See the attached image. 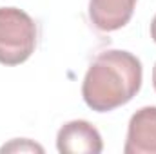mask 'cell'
Listing matches in <instances>:
<instances>
[{
	"label": "cell",
	"instance_id": "3",
	"mask_svg": "<svg viewBox=\"0 0 156 154\" xmlns=\"http://www.w3.org/2000/svg\"><path fill=\"white\" fill-rule=\"evenodd\" d=\"M56 149L62 154H100L104 142L94 125L85 120H73L58 131Z\"/></svg>",
	"mask_w": 156,
	"mask_h": 154
},
{
	"label": "cell",
	"instance_id": "6",
	"mask_svg": "<svg viewBox=\"0 0 156 154\" xmlns=\"http://www.w3.org/2000/svg\"><path fill=\"white\" fill-rule=\"evenodd\" d=\"M0 152H44V147L31 140H13L5 143Z\"/></svg>",
	"mask_w": 156,
	"mask_h": 154
},
{
	"label": "cell",
	"instance_id": "2",
	"mask_svg": "<svg viewBox=\"0 0 156 154\" xmlns=\"http://www.w3.org/2000/svg\"><path fill=\"white\" fill-rule=\"evenodd\" d=\"M37 47V26L18 7H0V64H24Z\"/></svg>",
	"mask_w": 156,
	"mask_h": 154
},
{
	"label": "cell",
	"instance_id": "4",
	"mask_svg": "<svg viewBox=\"0 0 156 154\" xmlns=\"http://www.w3.org/2000/svg\"><path fill=\"white\" fill-rule=\"evenodd\" d=\"M125 154H156V107H142L129 120Z\"/></svg>",
	"mask_w": 156,
	"mask_h": 154
},
{
	"label": "cell",
	"instance_id": "8",
	"mask_svg": "<svg viewBox=\"0 0 156 154\" xmlns=\"http://www.w3.org/2000/svg\"><path fill=\"white\" fill-rule=\"evenodd\" d=\"M153 85H154V89H156V64H154V67H153Z\"/></svg>",
	"mask_w": 156,
	"mask_h": 154
},
{
	"label": "cell",
	"instance_id": "7",
	"mask_svg": "<svg viewBox=\"0 0 156 154\" xmlns=\"http://www.w3.org/2000/svg\"><path fill=\"white\" fill-rule=\"evenodd\" d=\"M151 38L156 42V16L153 18V22H151Z\"/></svg>",
	"mask_w": 156,
	"mask_h": 154
},
{
	"label": "cell",
	"instance_id": "5",
	"mask_svg": "<svg viewBox=\"0 0 156 154\" xmlns=\"http://www.w3.org/2000/svg\"><path fill=\"white\" fill-rule=\"evenodd\" d=\"M138 0H89V18L96 29L111 33L129 24Z\"/></svg>",
	"mask_w": 156,
	"mask_h": 154
},
{
	"label": "cell",
	"instance_id": "1",
	"mask_svg": "<svg viewBox=\"0 0 156 154\" xmlns=\"http://www.w3.org/2000/svg\"><path fill=\"white\" fill-rule=\"evenodd\" d=\"M142 62L129 51L100 53L89 65L82 96L89 109L107 113L131 102L142 87Z\"/></svg>",
	"mask_w": 156,
	"mask_h": 154
}]
</instances>
